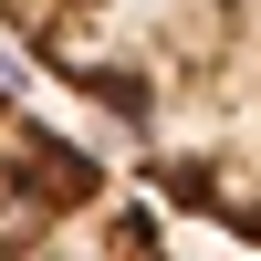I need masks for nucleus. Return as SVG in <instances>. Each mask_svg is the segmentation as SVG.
Segmentation results:
<instances>
[{
  "label": "nucleus",
  "mask_w": 261,
  "mask_h": 261,
  "mask_svg": "<svg viewBox=\"0 0 261 261\" xmlns=\"http://www.w3.org/2000/svg\"><path fill=\"white\" fill-rule=\"evenodd\" d=\"M0 32L115 125L136 178L261 251V0H0Z\"/></svg>",
  "instance_id": "1"
},
{
  "label": "nucleus",
  "mask_w": 261,
  "mask_h": 261,
  "mask_svg": "<svg viewBox=\"0 0 261 261\" xmlns=\"http://www.w3.org/2000/svg\"><path fill=\"white\" fill-rule=\"evenodd\" d=\"M0 261H178L115 157L0 84Z\"/></svg>",
  "instance_id": "2"
}]
</instances>
